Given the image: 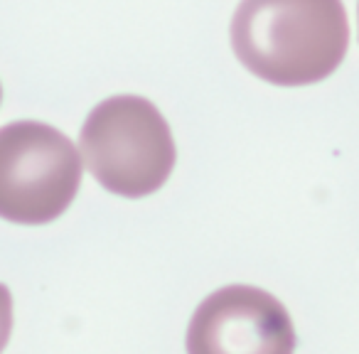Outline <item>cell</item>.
Returning <instances> with one entry per match:
<instances>
[{
  "instance_id": "cell-1",
  "label": "cell",
  "mask_w": 359,
  "mask_h": 354,
  "mask_svg": "<svg viewBox=\"0 0 359 354\" xmlns=\"http://www.w3.org/2000/svg\"><path fill=\"white\" fill-rule=\"evenodd\" d=\"M231 47L246 69L276 86L327 79L349 47L342 0H241Z\"/></svg>"
},
{
  "instance_id": "cell-2",
  "label": "cell",
  "mask_w": 359,
  "mask_h": 354,
  "mask_svg": "<svg viewBox=\"0 0 359 354\" xmlns=\"http://www.w3.org/2000/svg\"><path fill=\"white\" fill-rule=\"evenodd\" d=\"M79 150L96 182L128 200L158 192L177 160L165 116L153 101L133 94L111 96L91 109Z\"/></svg>"
},
{
  "instance_id": "cell-3",
  "label": "cell",
  "mask_w": 359,
  "mask_h": 354,
  "mask_svg": "<svg viewBox=\"0 0 359 354\" xmlns=\"http://www.w3.org/2000/svg\"><path fill=\"white\" fill-rule=\"evenodd\" d=\"M81 155L55 125L15 121L0 128V219L40 226L62 217L81 187Z\"/></svg>"
},
{
  "instance_id": "cell-4",
  "label": "cell",
  "mask_w": 359,
  "mask_h": 354,
  "mask_svg": "<svg viewBox=\"0 0 359 354\" xmlns=\"http://www.w3.org/2000/svg\"><path fill=\"white\" fill-rule=\"evenodd\" d=\"M295 329L278 298L256 285L207 295L187 327V354H293Z\"/></svg>"
},
{
  "instance_id": "cell-5",
  "label": "cell",
  "mask_w": 359,
  "mask_h": 354,
  "mask_svg": "<svg viewBox=\"0 0 359 354\" xmlns=\"http://www.w3.org/2000/svg\"><path fill=\"white\" fill-rule=\"evenodd\" d=\"M13 332V295L6 283H0V354L8 347Z\"/></svg>"
},
{
  "instance_id": "cell-6",
  "label": "cell",
  "mask_w": 359,
  "mask_h": 354,
  "mask_svg": "<svg viewBox=\"0 0 359 354\" xmlns=\"http://www.w3.org/2000/svg\"><path fill=\"white\" fill-rule=\"evenodd\" d=\"M0 99H3V86H0Z\"/></svg>"
}]
</instances>
